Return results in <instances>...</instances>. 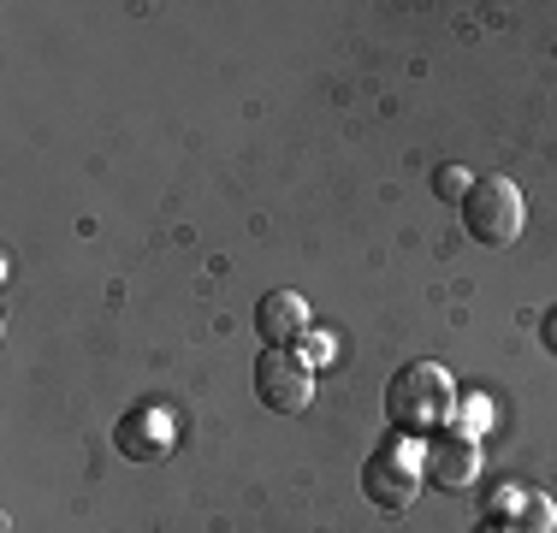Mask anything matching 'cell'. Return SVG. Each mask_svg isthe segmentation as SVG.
Returning a JSON list of instances; mask_svg holds the SVG:
<instances>
[{
    "instance_id": "cell-1",
    "label": "cell",
    "mask_w": 557,
    "mask_h": 533,
    "mask_svg": "<svg viewBox=\"0 0 557 533\" xmlns=\"http://www.w3.org/2000/svg\"><path fill=\"white\" fill-rule=\"evenodd\" d=\"M450 409H457V380L440 362H404L386 385V421L392 433L409 438H433L450 426Z\"/></svg>"
},
{
    "instance_id": "cell-2",
    "label": "cell",
    "mask_w": 557,
    "mask_h": 533,
    "mask_svg": "<svg viewBox=\"0 0 557 533\" xmlns=\"http://www.w3.org/2000/svg\"><path fill=\"white\" fill-rule=\"evenodd\" d=\"M362 486L380 510H409L416 492L428 486V438H409V433H392L374 457L362 462Z\"/></svg>"
},
{
    "instance_id": "cell-3",
    "label": "cell",
    "mask_w": 557,
    "mask_h": 533,
    "mask_svg": "<svg viewBox=\"0 0 557 533\" xmlns=\"http://www.w3.org/2000/svg\"><path fill=\"white\" fill-rule=\"evenodd\" d=\"M462 225H469V237H474L481 249H510L516 237H522V225H528L522 190H516L504 172L474 178V190L462 196Z\"/></svg>"
},
{
    "instance_id": "cell-4",
    "label": "cell",
    "mask_w": 557,
    "mask_h": 533,
    "mask_svg": "<svg viewBox=\"0 0 557 533\" xmlns=\"http://www.w3.org/2000/svg\"><path fill=\"white\" fill-rule=\"evenodd\" d=\"M256 397L273 416H302L314 397V373L297 362V350H261L256 356Z\"/></svg>"
},
{
    "instance_id": "cell-5",
    "label": "cell",
    "mask_w": 557,
    "mask_h": 533,
    "mask_svg": "<svg viewBox=\"0 0 557 533\" xmlns=\"http://www.w3.org/2000/svg\"><path fill=\"white\" fill-rule=\"evenodd\" d=\"M474 474H481V438H462L450 426L428 438V486L462 492V486H474Z\"/></svg>"
},
{
    "instance_id": "cell-6",
    "label": "cell",
    "mask_w": 557,
    "mask_h": 533,
    "mask_svg": "<svg viewBox=\"0 0 557 533\" xmlns=\"http://www.w3.org/2000/svg\"><path fill=\"white\" fill-rule=\"evenodd\" d=\"M309 326H314V314H309V297H302V290H268V297L256 302V332H261L268 350H290Z\"/></svg>"
},
{
    "instance_id": "cell-7",
    "label": "cell",
    "mask_w": 557,
    "mask_h": 533,
    "mask_svg": "<svg viewBox=\"0 0 557 533\" xmlns=\"http://www.w3.org/2000/svg\"><path fill=\"white\" fill-rule=\"evenodd\" d=\"M166 445H172V426L154 416V409H143V416H125V421H119V450H125V457L154 462V457H166Z\"/></svg>"
},
{
    "instance_id": "cell-8",
    "label": "cell",
    "mask_w": 557,
    "mask_h": 533,
    "mask_svg": "<svg viewBox=\"0 0 557 533\" xmlns=\"http://www.w3.org/2000/svg\"><path fill=\"white\" fill-rule=\"evenodd\" d=\"M510 533H557V504H552V492L528 486V492H522V510H516V522H510Z\"/></svg>"
},
{
    "instance_id": "cell-9",
    "label": "cell",
    "mask_w": 557,
    "mask_h": 533,
    "mask_svg": "<svg viewBox=\"0 0 557 533\" xmlns=\"http://www.w3.org/2000/svg\"><path fill=\"white\" fill-rule=\"evenodd\" d=\"M486 426H493V404H486L481 392H462V397H457V409H450V433L481 438Z\"/></svg>"
},
{
    "instance_id": "cell-10",
    "label": "cell",
    "mask_w": 557,
    "mask_h": 533,
    "mask_svg": "<svg viewBox=\"0 0 557 533\" xmlns=\"http://www.w3.org/2000/svg\"><path fill=\"white\" fill-rule=\"evenodd\" d=\"M297 362L302 368H333L338 362V338H333V332H321V326H309V332H302V338H297Z\"/></svg>"
},
{
    "instance_id": "cell-11",
    "label": "cell",
    "mask_w": 557,
    "mask_h": 533,
    "mask_svg": "<svg viewBox=\"0 0 557 533\" xmlns=\"http://www.w3.org/2000/svg\"><path fill=\"white\" fill-rule=\"evenodd\" d=\"M433 190H440L445 202H457V208H462V196L474 190V178H469L462 166H440V172H433Z\"/></svg>"
},
{
    "instance_id": "cell-12",
    "label": "cell",
    "mask_w": 557,
    "mask_h": 533,
    "mask_svg": "<svg viewBox=\"0 0 557 533\" xmlns=\"http://www.w3.org/2000/svg\"><path fill=\"white\" fill-rule=\"evenodd\" d=\"M546 344H552V350H557V309L546 314Z\"/></svg>"
},
{
    "instance_id": "cell-13",
    "label": "cell",
    "mask_w": 557,
    "mask_h": 533,
    "mask_svg": "<svg viewBox=\"0 0 557 533\" xmlns=\"http://www.w3.org/2000/svg\"><path fill=\"white\" fill-rule=\"evenodd\" d=\"M474 533H504V528H493V522H481V528H474Z\"/></svg>"
}]
</instances>
